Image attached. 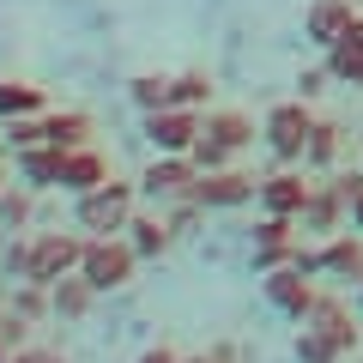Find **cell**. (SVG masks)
Instances as JSON below:
<instances>
[{
	"mask_svg": "<svg viewBox=\"0 0 363 363\" xmlns=\"http://www.w3.org/2000/svg\"><path fill=\"white\" fill-rule=\"evenodd\" d=\"M303 327H309V333H321L339 357H351V351H357V321H351V309H345L339 297H315V309L303 315Z\"/></svg>",
	"mask_w": 363,
	"mask_h": 363,
	"instance_id": "11",
	"label": "cell"
},
{
	"mask_svg": "<svg viewBox=\"0 0 363 363\" xmlns=\"http://www.w3.org/2000/svg\"><path fill=\"white\" fill-rule=\"evenodd\" d=\"M212 73H200V67H188V73H169V104L182 109H212Z\"/></svg>",
	"mask_w": 363,
	"mask_h": 363,
	"instance_id": "22",
	"label": "cell"
},
{
	"mask_svg": "<svg viewBox=\"0 0 363 363\" xmlns=\"http://www.w3.org/2000/svg\"><path fill=\"white\" fill-rule=\"evenodd\" d=\"M61 145H25V152H13V169H18V182L25 188H61Z\"/></svg>",
	"mask_w": 363,
	"mask_h": 363,
	"instance_id": "16",
	"label": "cell"
},
{
	"mask_svg": "<svg viewBox=\"0 0 363 363\" xmlns=\"http://www.w3.org/2000/svg\"><path fill=\"white\" fill-rule=\"evenodd\" d=\"M109 182V164H104V152L97 145H73V152L61 157V194H91V188H104Z\"/></svg>",
	"mask_w": 363,
	"mask_h": 363,
	"instance_id": "12",
	"label": "cell"
},
{
	"mask_svg": "<svg viewBox=\"0 0 363 363\" xmlns=\"http://www.w3.org/2000/svg\"><path fill=\"white\" fill-rule=\"evenodd\" d=\"M182 363H212V357H182Z\"/></svg>",
	"mask_w": 363,
	"mask_h": 363,
	"instance_id": "40",
	"label": "cell"
},
{
	"mask_svg": "<svg viewBox=\"0 0 363 363\" xmlns=\"http://www.w3.org/2000/svg\"><path fill=\"white\" fill-rule=\"evenodd\" d=\"M128 97H133V109H164L169 104V73H140V79H128Z\"/></svg>",
	"mask_w": 363,
	"mask_h": 363,
	"instance_id": "24",
	"label": "cell"
},
{
	"mask_svg": "<svg viewBox=\"0 0 363 363\" xmlns=\"http://www.w3.org/2000/svg\"><path fill=\"white\" fill-rule=\"evenodd\" d=\"M200 218H206V206H200L194 194H182V200H169V212H164V224H169V230H176V236H188V230H194Z\"/></svg>",
	"mask_w": 363,
	"mask_h": 363,
	"instance_id": "27",
	"label": "cell"
},
{
	"mask_svg": "<svg viewBox=\"0 0 363 363\" xmlns=\"http://www.w3.org/2000/svg\"><path fill=\"white\" fill-rule=\"evenodd\" d=\"M194 176H200V164L188 152H157L152 164H145V176H140V194L152 200V206H169V200L194 194Z\"/></svg>",
	"mask_w": 363,
	"mask_h": 363,
	"instance_id": "5",
	"label": "cell"
},
{
	"mask_svg": "<svg viewBox=\"0 0 363 363\" xmlns=\"http://www.w3.org/2000/svg\"><path fill=\"white\" fill-rule=\"evenodd\" d=\"M309 128H315V109L303 104V97H291V104H272V109H267V121H260V140H267V152L279 157V164H303Z\"/></svg>",
	"mask_w": 363,
	"mask_h": 363,
	"instance_id": "3",
	"label": "cell"
},
{
	"mask_svg": "<svg viewBox=\"0 0 363 363\" xmlns=\"http://www.w3.org/2000/svg\"><path fill=\"white\" fill-rule=\"evenodd\" d=\"M43 133H49V145H61V152H73V145H91V116L85 109H43Z\"/></svg>",
	"mask_w": 363,
	"mask_h": 363,
	"instance_id": "17",
	"label": "cell"
},
{
	"mask_svg": "<svg viewBox=\"0 0 363 363\" xmlns=\"http://www.w3.org/2000/svg\"><path fill=\"white\" fill-rule=\"evenodd\" d=\"M200 133H206V140H218L230 157H242L248 145H255V121H248L242 109H206V116H200Z\"/></svg>",
	"mask_w": 363,
	"mask_h": 363,
	"instance_id": "15",
	"label": "cell"
},
{
	"mask_svg": "<svg viewBox=\"0 0 363 363\" xmlns=\"http://www.w3.org/2000/svg\"><path fill=\"white\" fill-rule=\"evenodd\" d=\"M297 224H303V236H333V230H345V224H351V200L339 194V182H333V176L309 188V200H303Z\"/></svg>",
	"mask_w": 363,
	"mask_h": 363,
	"instance_id": "9",
	"label": "cell"
},
{
	"mask_svg": "<svg viewBox=\"0 0 363 363\" xmlns=\"http://www.w3.org/2000/svg\"><path fill=\"white\" fill-rule=\"evenodd\" d=\"M43 109H49L43 85H30V79H0V121H13V116H43Z\"/></svg>",
	"mask_w": 363,
	"mask_h": 363,
	"instance_id": "21",
	"label": "cell"
},
{
	"mask_svg": "<svg viewBox=\"0 0 363 363\" xmlns=\"http://www.w3.org/2000/svg\"><path fill=\"white\" fill-rule=\"evenodd\" d=\"M351 18H357V6H351V0H309V13H303V37L327 49V43L345 37Z\"/></svg>",
	"mask_w": 363,
	"mask_h": 363,
	"instance_id": "14",
	"label": "cell"
},
{
	"mask_svg": "<svg viewBox=\"0 0 363 363\" xmlns=\"http://www.w3.org/2000/svg\"><path fill=\"white\" fill-rule=\"evenodd\" d=\"M79 260H85V236H73V230H43V236H30V267H25V279H30V285H55V279L79 272Z\"/></svg>",
	"mask_w": 363,
	"mask_h": 363,
	"instance_id": "4",
	"label": "cell"
},
{
	"mask_svg": "<svg viewBox=\"0 0 363 363\" xmlns=\"http://www.w3.org/2000/svg\"><path fill=\"white\" fill-rule=\"evenodd\" d=\"M6 309H13V315H25V321H43V315H55L49 285H30V279H18V291L6 297Z\"/></svg>",
	"mask_w": 363,
	"mask_h": 363,
	"instance_id": "25",
	"label": "cell"
},
{
	"mask_svg": "<svg viewBox=\"0 0 363 363\" xmlns=\"http://www.w3.org/2000/svg\"><path fill=\"white\" fill-rule=\"evenodd\" d=\"M357 309H363V279H357Z\"/></svg>",
	"mask_w": 363,
	"mask_h": 363,
	"instance_id": "39",
	"label": "cell"
},
{
	"mask_svg": "<svg viewBox=\"0 0 363 363\" xmlns=\"http://www.w3.org/2000/svg\"><path fill=\"white\" fill-rule=\"evenodd\" d=\"M91 297H97V291H91L85 272H67V279H55V285H49V303H55L61 321H79V315L91 309Z\"/></svg>",
	"mask_w": 363,
	"mask_h": 363,
	"instance_id": "20",
	"label": "cell"
},
{
	"mask_svg": "<svg viewBox=\"0 0 363 363\" xmlns=\"http://www.w3.org/2000/svg\"><path fill=\"white\" fill-rule=\"evenodd\" d=\"M6 363H67V357H55V351H37V345H18Z\"/></svg>",
	"mask_w": 363,
	"mask_h": 363,
	"instance_id": "32",
	"label": "cell"
},
{
	"mask_svg": "<svg viewBox=\"0 0 363 363\" xmlns=\"http://www.w3.org/2000/svg\"><path fill=\"white\" fill-rule=\"evenodd\" d=\"M6 357H13V345H6V339H0V363H6Z\"/></svg>",
	"mask_w": 363,
	"mask_h": 363,
	"instance_id": "38",
	"label": "cell"
},
{
	"mask_svg": "<svg viewBox=\"0 0 363 363\" xmlns=\"http://www.w3.org/2000/svg\"><path fill=\"white\" fill-rule=\"evenodd\" d=\"M128 242H133V255H140V260H157L169 242H176V230H169L157 212H133V218H128Z\"/></svg>",
	"mask_w": 363,
	"mask_h": 363,
	"instance_id": "19",
	"label": "cell"
},
{
	"mask_svg": "<svg viewBox=\"0 0 363 363\" xmlns=\"http://www.w3.org/2000/svg\"><path fill=\"white\" fill-rule=\"evenodd\" d=\"M0 194H6V169H0Z\"/></svg>",
	"mask_w": 363,
	"mask_h": 363,
	"instance_id": "41",
	"label": "cell"
},
{
	"mask_svg": "<svg viewBox=\"0 0 363 363\" xmlns=\"http://www.w3.org/2000/svg\"><path fill=\"white\" fill-rule=\"evenodd\" d=\"M79 272L91 279V291H121V285H133L140 255H133L128 236H85V260H79Z\"/></svg>",
	"mask_w": 363,
	"mask_h": 363,
	"instance_id": "2",
	"label": "cell"
},
{
	"mask_svg": "<svg viewBox=\"0 0 363 363\" xmlns=\"http://www.w3.org/2000/svg\"><path fill=\"white\" fill-rule=\"evenodd\" d=\"M255 194H260V182L242 176L236 164H224V169H200V176H194V200H200L206 212H236V206H248Z\"/></svg>",
	"mask_w": 363,
	"mask_h": 363,
	"instance_id": "7",
	"label": "cell"
},
{
	"mask_svg": "<svg viewBox=\"0 0 363 363\" xmlns=\"http://www.w3.org/2000/svg\"><path fill=\"white\" fill-rule=\"evenodd\" d=\"M291 267H303V272L315 279V272H321V248H303V242H297V255H291Z\"/></svg>",
	"mask_w": 363,
	"mask_h": 363,
	"instance_id": "33",
	"label": "cell"
},
{
	"mask_svg": "<svg viewBox=\"0 0 363 363\" xmlns=\"http://www.w3.org/2000/svg\"><path fill=\"white\" fill-rule=\"evenodd\" d=\"M200 116L206 109H182V104H164V109H145L140 133L152 140V152H188L200 140Z\"/></svg>",
	"mask_w": 363,
	"mask_h": 363,
	"instance_id": "6",
	"label": "cell"
},
{
	"mask_svg": "<svg viewBox=\"0 0 363 363\" xmlns=\"http://www.w3.org/2000/svg\"><path fill=\"white\" fill-rule=\"evenodd\" d=\"M339 152H345V140H339V121H321V116H315V128H309V145H303V169L327 176V169L339 164Z\"/></svg>",
	"mask_w": 363,
	"mask_h": 363,
	"instance_id": "18",
	"label": "cell"
},
{
	"mask_svg": "<svg viewBox=\"0 0 363 363\" xmlns=\"http://www.w3.org/2000/svg\"><path fill=\"white\" fill-rule=\"evenodd\" d=\"M49 133H43V116H13L6 121V145L13 152H25V145H43Z\"/></svg>",
	"mask_w": 363,
	"mask_h": 363,
	"instance_id": "28",
	"label": "cell"
},
{
	"mask_svg": "<svg viewBox=\"0 0 363 363\" xmlns=\"http://www.w3.org/2000/svg\"><path fill=\"white\" fill-rule=\"evenodd\" d=\"M327 85H333V73H327V67H309V73H297V97H303V104H315Z\"/></svg>",
	"mask_w": 363,
	"mask_h": 363,
	"instance_id": "30",
	"label": "cell"
},
{
	"mask_svg": "<svg viewBox=\"0 0 363 363\" xmlns=\"http://www.w3.org/2000/svg\"><path fill=\"white\" fill-rule=\"evenodd\" d=\"M345 43H357V49H363V13H357V18L345 25Z\"/></svg>",
	"mask_w": 363,
	"mask_h": 363,
	"instance_id": "36",
	"label": "cell"
},
{
	"mask_svg": "<svg viewBox=\"0 0 363 363\" xmlns=\"http://www.w3.org/2000/svg\"><path fill=\"white\" fill-rule=\"evenodd\" d=\"M321 272L327 279H363V230H333L321 242Z\"/></svg>",
	"mask_w": 363,
	"mask_h": 363,
	"instance_id": "13",
	"label": "cell"
},
{
	"mask_svg": "<svg viewBox=\"0 0 363 363\" xmlns=\"http://www.w3.org/2000/svg\"><path fill=\"white\" fill-rule=\"evenodd\" d=\"M30 224V194L25 188H6L0 194V230H25Z\"/></svg>",
	"mask_w": 363,
	"mask_h": 363,
	"instance_id": "26",
	"label": "cell"
},
{
	"mask_svg": "<svg viewBox=\"0 0 363 363\" xmlns=\"http://www.w3.org/2000/svg\"><path fill=\"white\" fill-rule=\"evenodd\" d=\"M309 188H315V182L303 176L297 164H279L272 176H260V194L255 200H260V212H285V218H297L303 200H309Z\"/></svg>",
	"mask_w": 363,
	"mask_h": 363,
	"instance_id": "10",
	"label": "cell"
},
{
	"mask_svg": "<svg viewBox=\"0 0 363 363\" xmlns=\"http://www.w3.org/2000/svg\"><path fill=\"white\" fill-rule=\"evenodd\" d=\"M260 291H267V303L279 315H291V321H303V315L315 309V297H321V291L309 285V272L291 267V260H285V267H272V272H260Z\"/></svg>",
	"mask_w": 363,
	"mask_h": 363,
	"instance_id": "8",
	"label": "cell"
},
{
	"mask_svg": "<svg viewBox=\"0 0 363 363\" xmlns=\"http://www.w3.org/2000/svg\"><path fill=\"white\" fill-rule=\"evenodd\" d=\"M25 267H30V236H13V242H6V272L25 279Z\"/></svg>",
	"mask_w": 363,
	"mask_h": 363,
	"instance_id": "31",
	"label": "cell"
},
{
	"mask_svg": "<svg viewBox=\"0 0 363 363\" xmlns=\"http://www.w3.org/2000/svg\"><path fill=\"white\" fill-rule=\"evenodd\" d=\"M206 357L212 363H242V357H236V345H218V351H206Z\"/></svg>",
	"mask_w": 363,
	"mask_h": 363,
	"instance_id": "35",
	"label": "cell"
},
{
	"mask_svg": "<svg viewBox=\"0 0 363 363\" xmlns=\"http://www.w3.org/2000/svg\"><path fill=\"white\" fill-rule=\"evenodd\" d=\"M0 315H6V303H0Z\"/></svg>",
	"mask_w": 363,
	"mask_h": 363,
	"instance_id": "42",
	"label": "cell"
},
{
	"mask_svg": "<svg viewBox=\"0 0 363 363\" xmlns=\"http://www.w3.org/2000/svg\"><path fill=\"white\" fill-rule=\"evenodd\" d=\"M351 230H363V194L351 200Z\"/></svg>",
	"mask_w": 363,
	"mask_h": 363,
	"instance_id": "37",
	"label": "cell"
},
{
	"mask_svg": "<svg viewBox=\"0 0 363 363\" xmlns=\"http://www.w3.org/2000/svg\"><path fill=\"white\" fill-rule=\"evenodd\" d=\"M327 73H333V85H363V49L357 43H327Z\"/></svg>",
	"mask_w": 363,
	"mask_h": 363,
	"instance_id": "23",
	"label": "cell"
},
{
	"mask_svg": "<svg viewBox=\"0 0 363 363\" xmlns=\"http://www.w3.org/2000/svg\"><path fill=\"white\" fill-rule=\"evenodd\" d=\"M133 194H140V182H116V176H109L104 188L79 194V230L121 236V230H128V218H133Z\"/></svg>",
	"mask_w": 363,
	"mask_h": 363,
	"instance_id": "1",
	"label": "cell"
},
{
	"mask_svg": "<svg viewBox=\"0 0 363 363\" xmlns=\"http://www.w3.org/2000/svg\"><path fill=\"white\" fill-rule=\"evenodd\" d=\"M140 363H182V357H176V345H152V351H140Z\"/></svg>",
	"mask_w": 363,
	"mask_h": 363,
	"instance_id": "34",
	"label": "cell"
},
{
	"mask_svg": "<svg viewBox=\"0 0 363 363\" xmlns=\"http://www.w3.org/2000/svg\"><path fill=\"white\" fill-rule=\"evenodd\" d=\"M188 157H194V164H200V169H224V164H230V152H224V145H218V140H206V133H200V140H194V145H188Z\"/></svg>",
	"mask_w": 363,
	"mask_h": 363,
	"instance_id": "29",
	"label": "cell"
}]
</instances>
